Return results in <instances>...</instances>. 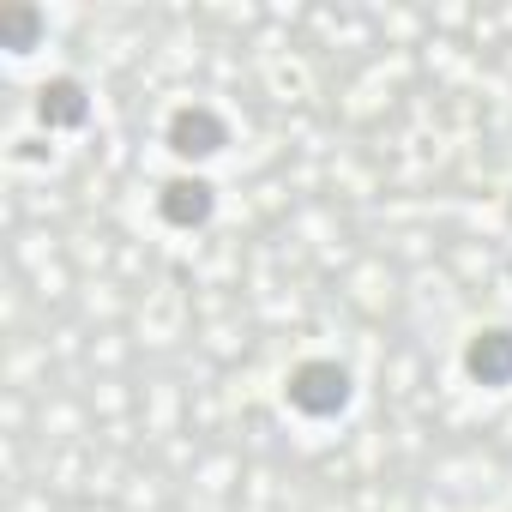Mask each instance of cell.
I'll use <instances>...</instances> for the list:
<instances>
[{"instance_id": "2", "label": "cell", "mask_w": 512, "mask_h": 512, "mask_svg": "<svg viewBox=\"0 0 512 512\" xmlns=\"http://www.w3.org/2000/svg\"><path fill=\"white\" fill-rule=\"evenodd\" d=\"M169 145H175L181 157H211V151H223V145H229V127H223V115H217V109L187 103V109H175V115H169Z\"/></svg>"}, {"instance_id": "5", "label": "cell", "mask_w": 512, "mask_h": 512, "mask_svg": "<svg viewBox=\"0 0 512 512\" xmlns=\"http://www.w3.org/2000/svg\"><path fill=\"white\" fill-rule=\"evenodd\" d=\"M43 121H61V127L85 121V91H79L73 79H55V85H43Z\"/></svg>"}, {"instance_id": "3", "label": "cell", "mask_w": 512, "mask_h": 512, "mask_svg": "<svg viewBox=\"0 0 512 512\" xmlns=\"http://www.w3.org/2000/svg\"><path fill=\"white\" fill-rule=\"evenodd\" d=\"M464 368H470V380H482V386H506V380H512V332H506V326L476 332L470 350H464Z\"/></svg>"}, {"instance_id": "1", "label": "cell", "mask_w": 512, "mask_h": 512, "mask_svg": "<svg viewBox=\"0 0 512 512\" xmlns=\"http://www.w3.org/2000/svg\"><path fill=\"white\" fill-rule=\"evenodd\" d=\"M284 398H290L302 416H338V410L350 404V374H344L338 362H302V368H290Z\"/></svg>"}, {"instance_id": "4", "label": "cell", "mask_w": 512, "mask_h": 512, "mask_svg": "<svg viewBox=\"0 0 512 512\" xmlns=\"http://www.w3.org/2000/svg\"><path fill=\"white\" fill-rule=\"evenodd\" d=\"M163 217L175 223V229H193V223H205L211 217V181H199V175H175L169 187H163Z\"/></svg>"}]
</instances>
